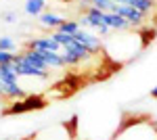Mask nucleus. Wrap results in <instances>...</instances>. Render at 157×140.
I'll use <instances>...</instances> for the list:
<instances>
[{"label":"nucleus","instance_id":"obj_1","mask_svg":"<svg viewBox=\"0 0 157 140\" xmlns=\"http://www.w3.org/2000/svg\"><path fill=\"white\" fill-rule=\"evenodd\" d=\"M46 107V98L40 96V94H29L25 98H19V100H13L11 107L4 111L6 115H21V113H29V111H40Z\"/></svg>","mask_w":157,"mask_h":140},{"label":"nucleus","instance_id":"obj_2","mask_svg":"<svg viewBox=\"0 0 157 140\" xmlns=\"http://www.w3.org/2000/svg\"><path fill=\"white\" fill-rule=\"evenodd\" d=\"M9 67L15 71L17 78H21V75H25V78H48V71L40 69V67H36L34 63H29V61L23 57V52L15 55Z\"/></svg>","mask_w":157,"mask_h":140},{"label":"nucleus","instance_id":"obj_3","mask_svg":"<svg viewBox=\"0 0 157 140\" xmlns=\"http://www.w3.org/2000/svg\"><path fill=\"white\" fill-rule=\"evenodd\" d=\"M73 40L80 42V44H82L92 57L98 55V52L103 50V42H101V38H98L97 34H92V32H88V29H80L78 34L73 36Z\"/></svg>","mask_w":157,"mask_h":140},{"label":"nucleus","instance_id":"obj_4","mask_svg":"<svg viewBox=\"0 0 157 140\" xmlns=\"http://www.w3.org/2000/svg\"><path fill=\"white\" fill-rule=\"evenodd\" d=\"M117 15H121L128 23L132 25V27H140V25L145 23V13H140L138 9H134V6H130V4H115V11Z\"/></svg>","mask_w":157,"mask_h":140},{"label":"nucleus","instance_id":"obj_5","mask_svg":"<svg viewBox=\"0 0 157 140\" xmlns=\"http://www.w3.org/2000/svg\"><path fill=\"white\" fill-rule=\"evenodd\" d=\"M27 48H32V50H44V52H61V46L52 40V36L34 38V40L27 42Z\"/></svg>","mask_w":157,"mask_h":140},{"label":"nucleus","instance_id":"obj_6","mask_svg":"<svg viewBox=\"0 0 157 140\" xmlns=\"http://www.w3.org/2000/svg\"><path fill=\"white\" fill-rule=\"evenodd\" d=\"M105 23L111 27V32L115 29V32H128L132 25L128 23L121 15H117V13H105Z\"/></svg>","mask_w":157,"mask_h":140},{"label":"nucleus","instance_id":"obj_7","mask_svg":"<svg viewBox=\"0 0 157 140\" xmlns=\"http://www.w3.org/2000/svg\"><path fill=\"white\" fill-rule=\"evenodd\" d=\"M38 21H40V25L42 27H46V29H57L63 21H65V17H61V15H57V13H48V11H44L40 17H38Z\"/></svg>","mask_w":157,"mask_h":140},{"label":"nucleus","instance_id":"obj_8","mask_svg":"<svg viewBox=\"0 0 157 140\" xmlns=\"http://www.w3.org/2000/svg\"><path fill=\"white\" fill-rule=\"evenodd\" d=\"M46 6H48L46 0H25V13L29 17H40Z\"/></svg>","mask_w":157,"mask_h":140},{"label":"nucleus","instance_id":"obj_9","mask_svg":"<svg viewBox=\"0 0 157 140\" xmlns=\"http://www.w3.org/2000/svg\"><path fill=\"white\" fill-rule=\"evenodd\" d=\"M40 55H42V59H44V63H46L48 69H61V67H65L63 59H61V52H44V50H40Z\"/></svg>","mask_w":157,"mask_h":140},{"label":"nucleus","instance_id":"obj_10","mask_svg":"<svg viewBox=\"0 0 157 140\" xmlns=\"http://www.w3.org/2000/svg\"><path fill=\"white\" fill-rule=\"evenodd\" d=\"M84 15L88 17V21H90V29H94V27H98V25L105 23V13L98 11V9H94V6H90V9H86Z\"/></svg>","mask_w":157,"mask_h":140},{"label":"nucleus","instance_id":"obj_11","mask_svg":"<svg viewBox=\"0 0 157 140\" xmlns=\"http://www.w3.org/2000/svg\"><path fill=\"white\" fill-rule=\"evenodd\" d=\"M80 29H82V27L78 25V21H67V19H65V21H63V23H61L59 27L55 29V32H59V34H65V36H75L78 32H80Z\"/></svg>","mask_w":157,"mask_h":140},{"label":"nucleus","instance_id":"obj_12","mask_svg":"<svg viewBox=\"0 0 157 140\" xmlns=\"http://www.w3.org/2000/svg\"><path fill=\"white\" fill-rule=\"evenodd\" d=\"M61 59H63V65L65 67H78L82 61L78 59V55L75 52H71V50H67V48H61Z\"/></svg>","mask_w":157,"mask_h":140},{"label":"nucleus","instance_id":"obj_13","mask_svg":"<svg viewBox=\"0 0 157 140\" xmlns=\"http://www.w3.org/2000/svg\"><path fill=\"white\" fill-rule=\"evenodd\" d=\"M92 6L103 13H113L115 11V2L113 0H92Z\"/></svg>","mask_w":157,"mask_h":140},{"label":"nucleus","instance_id":"obj_14","mask_svg":"<svg viewBox=\"0 0 157 140\" xmlns=\"http://www.w3.org/2000/svg\"><path fill=\"white\" fill-rule=\"evenodd\" d=\"M15 48H17V44H15V40H13V38H9V36H2V38H0V50L15 52Z\"/></svg>","mask_w":157,"mask_h":140},{"label":"nucleus","instance_id":"obj_15","mask_svg":"<svg viewBox=\"0 0 157 140\" xmlns=\"http://www.w3.org/2000/svg\"><path fill=\"white\" fill-rule=\"evenodd\" d=\"M13 52H6V50H0V65H11L13 61Z\"/></svg>","mask_w":157,"mask_h":140},{"label":"nucleus","instance_id":"obj_16","mask_svg":"<svg viewBox=\"0 0 157 140\" xmlns=\"http://www.w3.org/2000/svg\"><path fill=\"white\" fill-rule=\"evenodd\" d=\"M2 19H4L6 23H13V21L17 19V15H15V13H4V15H2Z\"/></svg>","mask_w":157,"mask_h":140},{"label":"nucleus","instance_id":"obj_17","mask_svg":"<svg viewBox=\"0 0 157 140\" xmlns=\"http://www.w3.org/2000/svg\"><path fill=\"white\" fill-rule=\"evenodd\" d=\"M151 96H153V98H157V86L153 88V90H151Z\"/></svg>","mask_w":157,"mask_h":140},{"label":"nucleus","instance_id":"obj_18","mask_svg":"<svg viewBox=\"0 0 157 140\" xmlns=\"http://www.w3.org/2000/svg\"><path fill=\"white\" fill-rule=\"evenodd\" d=\"M153 2H157V0H153Z\"/></svg>","mask_w":157,"mask_h":140}]
</instances>
